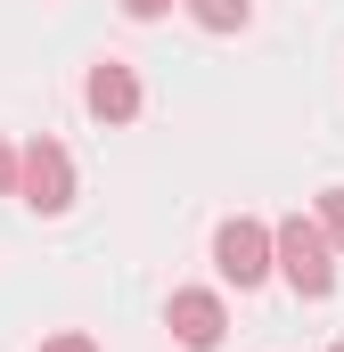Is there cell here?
<instances>
[{
    "label": "cell",
    "mask_w": 344,
    "mask_h": 352,
    "mask_svg": "<svg viewBox=\"0 0 344 352\" xmlns=\"http://www.w3.org/2000/svg\"><path fill=\"white\" fill-rule=\"evenodd\" d=\"M17 164L25 156H8V140H0V197H17Z\"/></svg>",
    "instance_id": "30bf717a"
},
{
    "label": "cell",
    "mask_w": 344,
    "mask_h": 352,
    "mask_svg": "<svg viewBox=\"0 0 344 352\" xmlns=\"http://www.w3.org/2000/svg\"><path fill=\"white\" fill-rule=\"evenodd\" d=\"M213 270L230 278V287H262L270 270H279V230H262V221H222L213 230Z\"/></svg>",
    "instance_id": "7a4b0ae2"
},
{
    "label": "cell",
    "mask_w": 344,
    "mask_h": 352,
    "mask_svg": "<svg viewBox=\"0 0 344 352\" xmlns=\"http://www.w3.org/2000/svg\"><path fill=\"white\" fill-rule=\"evenodd\" d=\"M172 8H180V0H123V16H131V25H156V16H172Z\"/></svg>",
    "instance_id": "ba28073f"
},
{
    "label": "cell",
    "mask_w": 344,
    "mask_h": 352,
    "mask_svg": "<svg viewBox=\"0 0 344 352\" xmlns=\"http://www.w3.org/2000/svg\"><path fill=\"white\" fill-rule=\"evenodd\" d=\"M279 278H287V287H295L303 303L336 295V238H328L320 221L287 213V221H279Z\"/></svg>",
    "instance_id": "6da1fadb"
},
{
    "label": "cell",
    "mask_w": 344,
    "mask_h": 352,
    "mask_svg": "<svg viewBox=\"0 0 344 352\" xmlns=\"http://www.w3.org/2000/svg\"><path fill=\"white\" fill-rule=\"evenodd\" d=\"M164 328H172V344L213 352L222 336H230V311H222V295H213V287H180V295H172V311H164Z\"/></svg>",
    "instance_id": "277c9868"
},
{
    "label": "cell",
    "mask_w": 344,
    "mask_h": 352,
    "mask_svg": "<svg viewBox=\"0 0 344 352\" xmlns=\"http://www.w3.org/2000/svg\"><path fill=\"white\" fill-rule=\"evenodd\" d=\"M320 230L336 238V254H344V188H328V197H320Z\"/></svg>",
    "instance_id": "52a82bcc"
},
{
    "label": "cell",
    "mask_w": 344,
    "mask_h": 352,
    "mask_svg": "<svg viewBox=\"0 0 344 352\" xmlns=\"http://www.w3.org/2000/svg\"><path fill=\"white\" fill-rule=\"evenodd\" d=\"M180 8H189L205 33H238V25L255 16V0H180Z\"/></svg>",
    "instance_id": "8992f818"
},
{
    "label": "cell",
    "mask_w": 344,
    "mask_h": 352,
    "mask_svg": "<svg viewBox=\"0 0 344 352\" xmlns=\"http://www.w3.org/2000/svg\"><path fill=\"white\" fill-rule=\"evenodd\" d=\"M83 98H90L98 123H131V115H140V74H131L123 58H98L90 82H83Z\"/></svg>",
    "instance_id": "5b68a950"
},
{
    "label": "cell",
    "mask_w": 344,
    "mask_h": 352,
    "mask_svg": "<svg viewBox=\"0 0 344 352\" xmlns=\"http://www.w3.org/2000/svg\"><path fill=\"white\" fill-rule=\"evenodd\" d=\"M17 197H25L33 213H66V205H74V156H66L58 140H33L25 164H17Z\"/></svg>",
    "instance_id": "3957f363"
},
{
    "label": "cell",
    "mask_w": 344,
    "mask_h": 352,
    "mask_svg": "<svg viewBox=\"0 0 344 352\" xmlns=\"http://www.w3.org/2000/svg\"><path fill=\"white\" fill-rule=\"evenodd\" d=\"M328 352H344V344H328Z\"/></svg>",
    "instance_id": "8fae6325"
},
{
    "label": "cell",
    "mask_w": 344,
    "mask_h": 352,
    "mask_svg": "<svg viewBox=\"0 0 344 352\" xmlns=\"http://www.w3.org/2000/svg\"><path fill=\"white\" fill-rule=\"evenodd\" d=\"M41 352H98V344H90L83 328H58V336H50V344H41Z\"/></svg>",
    "instance_id": "9c48e42d"
}]
</instances>
